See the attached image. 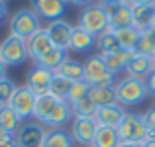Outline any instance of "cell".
I'll use <instances>...</instances> for the list:
<instances>
[{"instance_id":"8d00e7d4","label":"cell","mask_w":155,"mask_h":147,"mask_svg":"<svg viewBox=\"0 0 155 147\" xmlns=\"http://www.w3.org/2000/svg\"><path fill=\"white\" fill-rule=\"evenodd\" d=\"M8 16V6H6V0H0V24L4 22V18Z\"/></svg>"},{"instance_id":"d590c367","label":"cell","mask_w":155,"mask_h":147,"mask_svg":"<svg viewBox=\"0 0 155 147\" xmlns=\"http://www.w3.org/2000/svg\"><path fill=\"white\" fill-rule=\"evenodd\" d=\"M143 80H145V87H147L149 94H153V96H155V69H153L151 73H149L147 77H145Z\"/></svg>"},{"instance_id":"277c9868","label":"cell","mask_w":155,"mask_h":147,"mask_svg":"<svg viewBox=\"0 0 155 147\" xmlns=\"http://www.w3.org/2000/svg\"><path fill=\"white\" fill-rule=\"evenodd\" d=\"M41 28V20L38 18L31 8H24V10H18L14 16L10 18V34L18 35L22 39H30L31 35H35Z\"/></svg>"},{"instance_id":"ee69618b","label":"cell","mask_w":155,"mask_h":147,"mask_svg":"<svg viewBox=\"0 0 155 147\" xmlns=\"http://www.w3.org/2000/svg\"><path fill=\"white\" fill-rule=\"evenodd\" d=\"M6 69H8V67L2 63V61H0V80H2V79H6Z\"/></svg>"},{"instance_id":"bcb514c9","label":"cell","mask_w":155,"mask_h":147,"mask_svg":"<svg viewBox=\"0 0 155 147\" xmlns=\"http://www.w3.org/2000/svg\"><path fill=\"white\" fill-rule=\"evenodd\" d=\"M141 147H155V139H149L145 143H141Z\"/></svg>"},{"instance_id":"836d02e7","label":"cell","mask_w":155,"mask_h":147,"mask_svg":"<svg viewBox=\"0 0 155 147\" xmlns=\"http://www.w3.org/2000/svg\"><path fill=\"white\" fill-rule=\"evenodd\" d=\"M16 88H18V87H16L8 77L0 80V106H8V104H10V100H12V96H14Z\"/></svg>"},{"instance_id":"7402d4cb","label":"cell","mask_w":155,"mask_h":147,"mask_svg":"<svg viewBox=\"0 0 155 147\" xmlns=\"http://www.w3.org/2000/svg\"><path fill=\"white\" fill-rule=\"evenodd\" d=\"M75 139H73L71 132H65L63 128L57 129H47L43 147H75Z\"/></svg>"},{"instance_id":"5b68a950","label":"cell","mask_w":155,"mask_h":147,"mask_svg":"<svg viewBox=\"0 0 155 147\" xmlns=\"http://www.w3.org/2000/svg\"><path fill=\"white\" fill-rule=\"evenodd\" d=\"M28 57H30V53H28V43H26V39L18 38V35L8 34L6 38H4V41L0 43V61H2L6 67L22 65Z\"/></svg>"},{"instance_id":"7dc6e473","label":"cell","mask_w":155,"mask_h":147,"mask_svg":"<svg viewBox=\"0 0 155 147\" xmlns=\"http://www.w3.org/2000/svg\"><path fill=\"white\" fill-rule=\"evenodd\" d=\"M153 69H155V55H153Z\"/></svg>"},{"instance_id":"484cf974","label":"cell","mask_w":155,"mask_h":147,"mask_svg":"<svg viewBox=\"0 0 155 147\" xmlns=\"http://www.w3.org/2000/svg\"><path fill=\"white\" fill-rule=\"evenodd\" d=\"M57 102H59V98H55L53 94L38 96V100H35V108H34V118H35V122H39V124H41V122L51 114V110L57 106Z\"/></svg>"},{"instance_id":"d4e9b609","label":"cell","mask_w":155,"mask_h":147,"mask_svg":"<svg viewBox=\"0 0 155 147\" xmlns=\"http://www.w3.org/2000/svg\"><path fill=\"white\" fill-rule=\"evenodd\" d=\"M120 137H118L116 128H108V126H98L96 129L92 147H118Z\"/></svg>"},{"instance_id":"3957f363","label":"cell","mask_w":155,"mask_h":147,"mask_svg":"<svg viewBox=\"0 0 155 147\" xmlns=\"http://www.w3.org/2000/svg\"><path fill=\"white\" fill-rule=\"evenodd\" d=\"M79 28H83L84 31L92 34L94 38H98L100 34L110 30V22H108V14H106L104 4L94 2L91 6L83 8V12L79 16Z\"/></svg>"},{"instance_id":"7a4b0ae2","label":"cell","mask_w":155,"mask_h":147,"mask_svg":"<svg viewBox=\"0 0 155 147\" xmlns=\"http://www.w3.org/2000/svg\"><path fill=\"white\" fill-rule=\"evenodd\" d=\"M114 90H116V102L120 106H137L149 96L145 80L128 75L114 83Z\"/></svg>"},{"instance_id":"f35d334b","label":"cell","mask_w":155,"mask_h":147,"mask_svg":"<svg viewBox=\"0 0 155 147\" xmlns=\"http://www.w3.org/2000/svg\"><path fill=\"white\" fill-rule=\"evenodd\" d=\"M8 139H14V136H12V133H8L6 129L0 128V141H8Z\"/></svg>"},{"instance_id":"6da1fadb","label":"cell","mask_w":155,"mask_h":147,"mask_svg":"<svg viewBox=\"0 0 155 147\" xmlns=\"http://www.w3.org/2000/svg\"><path fill=\"white\" fill-rule=\"evenodd\" d=\"M120 141H134V143H145L149 139H155V133L145 126L143 114H134L126 112L124 120L120 122V126L116 128Z\"/></svg>"},{"instance_id":"4dcf8cb0","label":"cell","mask_w":155,"mask_h":147,"mask_svg":"<svg viewBox=\"0 0 155 147\" xmlns=\"http://www.w3.org/2000/svg\"><path fill=\"white\" fill-rule=\"evenodd\" d=\"M71 108H73V116L75 118H94L98 106L91 100V96H87V98H83V100L71 104Z\"/></svg>"},{"instance_id":"603a6c76","label":"cell","mask_w":155,"mask_h":147,"mask_svg":"<svg viewBox=\"0 0 155 147\" xmlns=\"http://www.w3.org/2000/svg\"><path fill=\"white\" fill-rule=\"evenodd\" d=\"M65 59H67V49L53 47L51 51H47L43 57H39V59L35 61V65H39V67H43V69H47V71H53V73H55L57 69L63 65Z\"/></svg>"},{"instance_id":"9c48e42d","label":"cell","mask_w":155,"mask_h":147,"mask_svg":"<svg viewBox=\"0 0 155 147\" xmlns=\"http://www.w3.org/2000/svg\"><path fill=\"white\" fill-rule=\"evenodd\" d=\"M96 129H98V122L96 118H73L71 122V136L75 139V143L88 147L92 145L96 136Z\"/></svg>"},{"instance_id":"f546056e","label":"cell","mask_w":155,"mask_h":147,"mask_svg":"<svg viewBox=\"0 0 155 147\" xmlns=\"http://www.w3.org/2000/svg\"><path fill=\"white\" fill-rule=\"evenodd\" d=\"M73 88V80L65 79V77L61 75H53V80H51V87H49V94H53L55 98H59V100H67L69 92H71Z\"/></svg>"},{"instance_id":"74e56055","label":"cell","mask_w":155,"mask_h":147,"mask_svg":"<svg viewBox=\"0 0 155 147\" xmlns=\"http://www.w3.org/2000/svg\"><path fill=\"white\" fill-rule=\"evenodd\" d=\"M71 4H75V6H81V8H87L91 6V4H94V0H69Z\"/></svg>"},{"instance_id":"7bdbcfd3","label":"cell","mask_w":155,"mask_h":147,"mask_svg":"<svg viewBox=\"0 0 155 147\" xmlns=\"http://www.w3.org/2000/svg\"><path fill=\"white\" fill-rule=\"evenodd\" d=\"M130 4H155V0H128Z\"/></svg>"},{"instance_id":"cb8c5ba5","label":"cell","mask_w":155,"mask_h":147,"mask_svg":"<svg viewBox=\"0 0 155 147\" xmlns=\"http://www.w3.org/2000/svg\"><path fill=\"white\" fill-rule=\"evenodd\" d=\"M55 73L61 75V77H65V79H69V80H73V83L84 80V67H83V63H79V61H75V59H69V57L63 61V65H61Z\"/></svg>"},{"instance_id":"44dd1931","label":"cell","mask_w":155,"mask_h":147,"mask_svg":"<svg viewBox=\"0 0 155 147\" xmlns=\"http://www.w3.org/2000/svg\"><path fill=\"white\" fill-rule=\"evenodd\" d=\"M91 100L94 102L96 106H112L118 104L116 102V90H114V84H100V87H91V92H88Z\"/></svg>"},{"instance_id":"8fae6325","label":"cell","mask_w":155,"mask_h":147,"mask_svg":"<svg viewBox=\"0 0 155 147\" xmlns=\"http://www.w3.org/2000/svg\"><path fill=\"white\" fill-rule=\"evenodd\" d=\"M104 8H106V14H108L110 30H122V28H132L134 26L130 2L108 4V6H104Z\"/></svg>"},{"instance_id":"30bf717a","label":"cell","mask_w":155,"mask_h":147,"mask_svg":"<svg viewBox=\"0 0 155 147\" xmlns=\"http://www.w3.org/2000/svg\"><path fill=\"white\" fill-rule=\"evenodd\" d=\"M53 71H47V69L39 67V65H34V67L28 71V79H26V87L34 92L35 96H43L49 94V87L53 80Z\"/></svg>"},{"instance_id":"f6af8a7d","label":"cell","mask_w":155,"mask_h":147,"mask_svg":"<svg viewBox=\"0 0 155 147\" xmlns=\"http://www.w3.org/2000/svg\"><path fill=\"white\" fill-rule=\"evenodd\" d=\"M147 31H149V35H151V38L155 39V20H153V24H151V26H149V30H147Z\"/></svg>"},{"instance_id":"60d3db41","label":"cell","mask_w":155,"mask_h":147,"mask_svg":"<svg viewBox=\"0 0 155 147\" xmlns=\"http://www.w3.org/2000/svg\"><path fill=\"white\" fill-rule=\"evenodd\" d=\"M118 147H141L140 143H134V141H120Z\"/></svg>"},{"instance_id":"b9f144b4","label":"cell","mask_w":155,"mask_h":147,"mask_svg":"<svg viewBox=\"0 0 155 147\" xmlns=\"http://www.w3.org/2000/svg\"><path fill=\"white\" fill-rule=\"evenodd\" d=\"M100 4H104V6H108V4H120V2H128V0H98Z\"/></svg>"},{"instance_id":"ac0fdd59","label":"cell","mask_w":155,"mask_h":147,"mask_svg":"<svg viewBox=\"0 0 155 147\" xmlns=\"http://www.w3.org/2000/svg\"><path fill=\"white\" fill-rule=\"evenodd\" d=\"M96 45V38L88 31H84L83 28H73V34H71V43H69V49L75 53H87L91 51L92 47Z\"/></svg>"},{"instance_id":"e0dca14e","label":"cell","mask_w":155,"mask_h":147,"mask_svg":"<svg viewBox=\"0 0 155 147\" xmlns=\"http://www.w3.org/2000/svg\"><path fill=\"white\" fill-rule=\"evenodd\" d=\"M26 43H28V53H30V57L34 61H38L39 57H43L47 51H51V49H53V43H51L49 35H47L45 28L39 30L35 35H31L30 39H26Z\"/></svg>"},{"instance_id":"ba28073f","label":"cell","mask_w":155,"mask_h":147,"mask_svg":"<svg viewBox=\"0 0 155 147\" xmlns=\"http://www.w3.org/2000/svg\"><path fill=\"white\" fill-rule=\"evenodd\" d=\"M35 100H38V96H35L28 87H18L8 106L20 116V120L26 122V120H30V118H34Z\"/></svg>"},{"instance_id":"ab89813d","label":"cell","mask_w":155,"mask_h":147,"mask_svg":"<svg viewBox=\"0 0 155 147\" xmlns=\"http://www.w3.org/2000/svg\"><path fill=\"white\" fill-rule=\"evenodd\" d=\"M0 147H20L16 143V139H8V141H0Z\"/></svg>"},{"instance_id":"f1b7e54d","label":"cell","mask_w":155,"mask_h":147,"mask_svg":"<svg viewBox=\"0 0 155 147\" xmlns=\"http://www.w3.org/2000/svg\"><path fill=\"white\" fill-rule=\"evenodd\" d=\"M96 49H98L100 55H110V53L122 51L120 43H118L116 35H114V30H106L104 34H100L96 38Z\"/></svg>"},{"instance_id":"d6986e66","label":"cell","mask_w":155,"mask_h":147,"mask_svg":"<svg viewBox=\"0 0 155 147\" xmlns=\"http://www.w3.org/2000/svg\"><path fill=\"white\" fill-rule=\"evenodd\" d=\"M151 71H153V59L145 57V55H140V53H136L130 59L128 67H126V75L136 77V79H145Z\"/></svg>"},{"instance_id":"52a82bcc","label":"cell","mask_w":155,"mask_h":147,"mask_svg":"<svg viewBox=\"0 0 155 147\" xmlns=\"http://www.w3.org/2000/svg\"><path fill=\"white\" fill-rule=\"evenodd\" d=\"M45 136H47V129L43 124L26 120V122H22L20 129L16 132L14 139L20 147H43Z\"/></svg>"},{"instance_id":"e575fe53","label":"cell","mask_w":155,"mask_h":147,"mask_svg":"<svg viewBox=\"0 0 155 147\" xmlns=\"http://www.w3.org/2000/svg\"><path fill=\"white\" fill-rule=\"evenodd\" d=\"M143 122H145V126L155 133V104L149 106V108L143 112Z\"/></svg>"},{"instance_id":"d6a6232c","label":"cell","mask_w":155,"mask_h":147,"mask_svg":"<svg viewBox=\"0 0 155 147\" xmlns=\"http://www.w3.org/2000/svg\"><path fill=\"white\" fill-rule=\"evenodd\" d=\"M88 92H91V84H88L87 80L73 83V88H71V92H69V96H67V102H69V104H75V102L87 98Z\"/></svg>"},{"instance_id":"ffe728a7","label":"cell","mask_w":155,"mask_h":147,"mask_svg":"<svg viewBox=\"0 0 155 147\" xmlns=\"http://www.w3.org/2000/svg\"><path fill=\"white\" fill-rule=\"evenodd\" d=\"M136 55V51H118V53H110V55H102L106 69L110 71V75H120V73H126V67H128L130 59Z\"/></svg>"},{"instance_id":"4fadbf2b","label":"cell","mask_w":155,"mask_h":147,"mask_svg":"<svg viewBox=\"0 0 155 147\" xmlns=\"http://www.w3.org/2000/svg\"><path fill=\"white\" fill-rule=\"evenodd\" d=\"M31 10L38 14L39 20L55 22V20L63 18L65 2L63 0H31Z\"/></svg>"},{"instance_id":"1f68e13d","label":"cell","mask_w":155,"mask_h":147,"mask_svg":"<svg viewBox=\"0 0 155 147\" xmlns=\"http://www.w3.org/2000/svg\"><path fill=\"white\" fill-rule=\"evenodd\" d=\"M136 53L153 59V55H155V39L149 35V31H141L140 34V39H137V45H136Z\"/></svg>"},{"instance_id":"7c38bea8","label":"cell","mask_w":155,"mask_h":147,"mask_svg":"<svg viewBox=\"0 0 155 147\" xmlns=\"http://www.w3.org/2000/svg\"><path fill=\"white\" fill-rule=\"evenodd\" d=\"M47 35H49L53 47L59 49H69V43H71V34H73V26L67 22V20H55V22H49L45 28Z\"/></svg>"},{"instance_id":"681fc988","label":"cell","mask_w":155,"mask_h":147,"mask_svg":"<svg viewBox=\"0 0 155 147\" xmlns=\"http://www.w3.org/2000/svg\"><path fill=\"white\" fill-rule=\"evenodd\" d=\"M88 147H92V145H88Z\"/></svg>"},{"instance_id":"8992f818","label":"cell","mask_w":155,"mask_h":147,"mask_svg":"<svg viewBox=\"0 0 155 147\" xmlns=\"http://www.w3.org/2000/svg\"><path fill=\"white\" fill-rule=\"evenodd\" d=\"M84 67V80L91 87H100V84H114V77L110 75V71L106 69V63L100 53L87 57V61L83 63Z\"/></svg>"},{"instance_id":"5bb4252c","label":"cell","mask_w":155,"mask_h":147,"mask_svg":"<svg viewBox=\"0 0 155 147\" xmlns=\"http://www.w3.org/2000/svg\"><path fill=\"white\" fill-rule=\"evenodd\" d=\"M132 6V20L137 31H147L155 20V4H130Z\"/></svg>"},{"instance_id":"4316f807","label":"cell","mask_w":155,"mask_h":147,"mask_svg":"<svg viewBox=\"0 0 155 147\" xmlns=\"http://www.w3.org/2000/svg\"><path fill=\"white\" fill-rule=\"evenodd\" d=\"M114 35H116L118 43L124 51H136L137 39H140V31L136 28H122V30H114Z\"/></svg>"},{"instance_id":"2e32d148","label":"cell","mask_w":155,"mask_h":147,"mask_svg":"<svg viewBox=\"0 0 155 147\" xmlns=\"http://www.w3.org/2000/svg\"><path fill=\"white\" fill-rule=\"evenodd\" d=\"M126 110L120 104H112V106H100L96 110V122L98 126H108V128H118L120 122L124 120Z\"/></svg>"},{"instance_id":"c3c4849f","label":"cell","mask_w":155,"mask_h":147,"mask_svg":"<svg viewBox=\"0 0 155 147\" xmlns=\"http://www.w3.org/2000/svg\"><path fill=\"white\" fill-rule=\"evenodd\" d=\"M63 2H69V0H63Z\"/></svg>"},{"instance_id":"83f0119b","label":"cell","mask_w":155,"mask_h":147,"mask_svg":"<svg viewBox=\"0 0 155 147\" xmlns=\"http://www.w3.org/2000/svg\"><path fill=\"white\" fill-rule=\"evenodd\" d=\"M20 126H22V120H20L18 114H16L10 106H0V128L6 129L12 136H16Z\"/></svg>"},{"instance_id":"9a60e30c","label":"cell","mask_w":155,"mask_h":147,"mask_svg":"<svg viewBox=\"0 0 155 147\" xmlns=\"http://www.w3.org/2000/svg\"><path fill=\"white\" fill-rule=\"evenodd\" d=\"M73 118L75 116H73L71 104H69L67 100H59L57 106L51 110V114L41 122V124L47 126V128H51V129H57V128H63L67 122H73Z\"/></svg>"}]
</instances>
